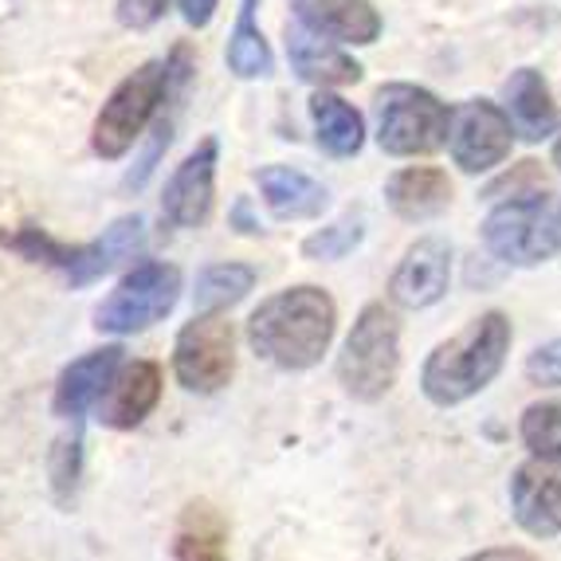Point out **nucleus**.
<instances>
[{
    "label": "nucleus",
    "mask_w": 561,
    "mask_h": 561,
    "mask_svg": "<svg viewBox=\"0 0 561 561\" xmlns=\"http://www.w3.org/2000/svg\"><path fill=\"white\" fill-rule=\"evenodd\" d=\"M511 515L530 538H558L561 534V459L530 456L511 471Z\"/></svg>",
    "instance_id": "11"
},
{
    "label": "nucleus",
    "mask_w": 561,
    "mask_h": 561,
    "mask_svg": "<svg viewBox=\"0 0 561 561\" xmlns=\"http://www.w3.org/2000/svg\"><path fill=\"white\" fill-rule=\"evenodd\" d=\"M337 330V302L314 283L287 287L263 299L248 319V346L275 369L302 374L327 357Z\"/></svg>",
    "instance_id": "1"
},
{
    "label": "nucleus",
    "mask_w": 561,
    "mask_h": 561,
    "mask_svg": "<svg viewBox=\"0 0 561 561\" xmlns=\"http://www.w3.org/2000/svg\"><path fill=\"white\" fill-rule=\"evenodd\" d=\"M385 201L409 225L436 220L451 205V181L444 169H432V165L397 169L393 178H389V185H385Z\"/></svg>",
    "instance_id": "19"
},
{
    "label": "nucleus",
    "mask_w": 561,
    "mask_h": 561,
    "mask_svg": "<svg viewBox=\"0 0 561 561\" xmlns=\"http://www.w3.org/2000/svg\"><path fill=\"white\" fill-rule=\"evenodd\" d=\"M287 59L290 71L310 87H350L362 83L365 76V67L354 56L307 28H287Z\"/></svg>",
    "instance_id": "17"
},
{
    "label": "nucleus",
    "mask_w": 561,
    "mask_h": 561,
    "mask_svg": "<svg viewBox=\"0 0 561 561\" xmlns=\"http://www.w3.org/2000/svg\"><path fill=\"white\" fill-rule=\"evenodd\" d=\"M526 381L538 389H561V337H553L526 357Z\"/></svg>",
    "instance_id": "27"
},
{
    "label": "nucleus",
    "mask_w": 561,
    "mask_h": 561,
    "mask_svg": "<svg viewBox=\"0 0 561 561\" xmlns=\"http://www.w3.org/2000/svg\"><path fill=\"white\" fill-rule=\"evenodd\" d=\"M173 561H228V523L213 503L185 506L173 538Z\"/></svg>",
    "instance_id": "22"
},
{
    "label": "nucleus",
    "mask_w": 561,
    "mask_h": 561,
    "mask_svg": "<svg viewBox=\"0 0 561 561\" xmlns=\"http://www.w3.org/2000/svg\"><path fill=\"white\" fill-rule=\"evenodd\" d=\"M216 4H220V0H181V20H185L188 28L205 32L216 16Z\"/></svg>",
    "instance_id": "30"
},
{
    "label": "nucleus",
    "mask_w": 561,
    "mask_h": 561,
    "mask_svg": "<svg viewBox=\"0 0 561 561\" xmlns=\"http://www.w3.org/2000/svg\"><path fill=\"white\" fill-rule=\"evenodd\" d=\"M463 561H542L538 553L523 550V546H491V550L468 553Z\"/></svg>",
    "instance_id": "31"
},
{
    "label": "nucleus",
    "mask_w": 561,
    "mask_h": 561,
    "mask_svg": "<svg viewBox=\"0 0 561 561\" xmlns=\"http://www.w3.org/2000/svg\"><path fill=\"white\" fill-rule=\"evenodd\" d=\"M232 225H236V232H243V236H255V232H260V220H252V213H248V201H236Z\"/></svg>",
    "instance_id": "32"
},
{
    "label": "nucleus",
    "mask_w": 561,
    "mask_h": 561,
    "mask_svg": "<svg viewBox=\"0 0 561 561\" xmlns=\"http://www.w3.org/2000/svg\"><path fill=\"white\" fill-rule=\"evenodd\" d=\"M506 122L523 141H542L558 130V103L534 67H518L506 79Z\"/></svg>",
    "instance_id": "20"
},
{
    "label": "nucleus",
    "mask_w": 561,
    "mask_h": 561,
    "mask_svg": "<svg viewBox=\"0 0 561 561\" xmlns=\"http://www.w3.org/2000/svg\"><path fill=\"white\" fill-rule=\"evenodd\" d=\"M165 103H169L165 64L161 59H146V64L134 67L130 76L106 94V103L94 114V126H91L94 158L103 161L126 158L141 141V134L153 126V118H158V111Z\"/></svg>",
    "instance_id": "4"
},
{
    "label": "nucleus",
    "mask_w": 561,
    "mask_h": 561,
    "mask_svg": "<svg viewBox=\"0 0 561 561\" xmlns=\"http://www.w3.org/2000/svg\"><path fill=\"white\" fill-rule=\"evenodd\" d=\"M518 436H523L530 456L561 459V397L534 401L518 421Z\"/></svg>",
    "instance_id": "25"
},
{
    "label": "nucleus",
    "mask_w": 561,
    "mask_h": 561,
    "mask_svg": "<svg viewBox=\"0 0 561 561\" xmlns=\"http://www.w3.org/2000/svg\"><path fill=\"white\" fill-rule=\"evenodd\" d=\"M511 342H515V330H511V319L503 310L479 314L476 322H468L459 334H451L428 354L421 369V393L436 409L468 404L503 374Z\"/></svg>",
    "instance_id": "2"
},
{
    "label": "nucleus",
    "mask_w": 561,
    "mask_h": 561,
    "mask_svg": "<svg viewBox=\"0 0 561 561\" xmlns=\"http://www.w3.org/2000/svg\"><path fill=\"white\" fill-rule=\"evenodd\" d=\"M51 476H56L59 491L76 486V476H79V436H76V440H64L56 448V468H51Z\"/></svg>",
    "instance_id": "29"
},
{
    "label": "nucleus",
    "mask_w": 561,
    "mask_h": 561,
    "mask_svg": "<svg viewBox=\"0 0 561 561\" xmlns=\"http://www.w3.org/2000/svg\"><path fill=\"white\" fill-rule=\"evenodd\" d=\"M451 283V243L440 236H424L404 252L389 279V299L401 310H428L448 295Z\"/></svg>",
    "instance_id": "13"
},
{
    "label": "nucleus",
    "mask_w": 561,
    "mask_h": 561,
    "mask_svg": "<svg viewBox=\"0 0 561 561\" xmlns=\"http://www.w3.org/2000/svg\"><path fill=\"white\" fill-rule=\"evenodd\" d=\"M255 287V267L240 260H225V263H208L201 267L197 287H193V307L197 314L208 310H228L236 302L248 299V290Z\"/></svg>",
    "instance_id": "24"
},
{
    "label": "nucleus",
    "mask_w": 561,
    "mask_h": 561,
    "mask_svg": "<svg viewBox=\"0 0 561 561\" xmlns=\"http://www.w3.org/2000/svg\"><path fill=\"white\" fill-rule=\"evenodd\" d=\"M236 374V330L225 310L193 314L173 342V377L188 393H220Z\"/></svg>",
    "instance_id": "8"
},
{
    "label": "nucleus",
    "mask_w": 561,
    "mask_h": 561,
    "mask_svg": "<svg viewBox=\"0 0 561 561\" xmlns=\"http://www.w3.org/2000/svg\"><path fill=\"white\" fill-rule=\"evenodd\" d=\"M377 146L393 158H428L448 141L451 111L416 83H385L377 91Z\"/></svg>",
    "instance_id": "7"
},
{
    "label": "nucleus",
    "mask_w": 561,
    "mask_h": 561,
    "mask_svg": "<svg viewBox=\"0 0 561 561\" xmlns=\"http://www.w3.org/2000/svg\"><path fill=\"white\" fill-rule=\"evenodd\" d=\"M169 4H173V0H118L114 16H118L122 28L146 32V28H153V24H158L161 16H165Z\"/></svg>",
    "instance_id": "28"
},
{
    "label": "nucleus",
    "mask_w": 561,
    "mask_h": 561,
    "mask_svg": "<svg viewBox=\"0 0 561 561\" xmlns=\"http://www.w3.org/2000/svg\"><path fill=\"white\" fill-rule=\"evenodd\" d=\"M216 161H220V141L205 138L169 173L165 188H161V220L169 228H205L213 220Z\"/></svg>",
    "instance_id": "9"
},
{
    "label": "nucleus",
    "mask_w": 561,
    "mask_h": 561,
    "mask_svg": "<svg viewBox=\"0 0 561 561\" xmlns=\"http://www.w3.org/2000/svg\"><path fill=\"white\" fill-rule=\"evenodd\" d=\"M362 236H365L362 216H342L337 225L319 228L314 236H307V240H302V255H307V260H319V263L342 260V255H350L357 243H362Z\"/></svg>",
    "instance_id": "26"
},
{
    "label": "nucleus",
    "mask_w": 561,
    "mask_h": 561,
    "mask_svg": "<svg viewBox=\"0 0 561 561\" xmlns=\"http://www.w3.org/2000/svg\"><path fill=\"white\" fill-rule=\"evenodd\" d=\"M255 185L263 193V205L272 208L275 220H314L327 213L330 193L327 185L290 165H260L255 169Z\"/></svg>",
    "instance_id": "18"
},
{
    "label": "nucleus",
    "mask_w": 561,
    "mask_h": 561,
    "mask_svg": "<svg viewBox=\"0 0 561 561\" xmlns=\"http://www.w3.org/2000/svg\"><path fill=\"white\" fill-rule=\"evenodd\" d=\"M146 243V220L138 213L118 216L111 228H103V236L91 243H76V248H59L56 272H64L71 279V287H87V283L111 275L118 263L134 260Z\"/></svg>",
    "instance_id": "14"
},
{
    "label": "nucleus",
    "mask_w": 561,
    "mask_h": 561,
    "mask_svg": "<svg viewBox=\"0 0 561 561\" xmlns=\"http://www.w3.org/2000/svg\"><path fill=\"white\" fill-rule=\"evenodd\" d=\"M255 9H260V0H240V16H236L232 36H228L225 64L236 79H267L275 71V56L260 32Z\"/></svg>",
    "instance_id": "23"
},
{
    "label": "nucleus",
    "mask_w": 561,
    "mask_h": 561,
    "mask_svg": "<svg viewBox=\"0 0 561 561\" xmlns=\"http://www.w3.org/2000/svg\"><path fill=\"white\" fill-rule=\"evenodd\" d=\"M451 161L463 173H486V169L503 165L511 158V122L491 99H471L451 114Z\"/></svg>",
    "instance_id": "10"
},
{
    "label": "nucleus",
    "mask_w": 561,
    "mask_h": 561,
    "mask_svg": "<svg viewBox=\"0 0 561 561\" xmlns=\"http://www.w3.org/2000/svg\"><path fill=\"white\" fill-rule=\"evenodd\" d=\"M122 354H126V350H122L118 342H111V346H99V350H91V354L76 357V362L67 365L56 381V397H51L56 416H64V421H79V416H87V412L94 409V401L103 397V389L114 377V369L126 362Z\"/></svg>",
    "instance_id": "16"
},
{
    "label": "nucleus",
    "mask_w": 561,
    "mask_h": 561,
    "mask_svg": "<svg viewBox=\"0 0 561 561\" xmlns=\"http://www.w3.org/2000/svg\"><path fill=\"white\" fill-rule=\"evenodd\" d=\"M299 28L334 44L369 47L381 36V12L369 0H287Z\"/></svg>",
    "instance_id": "15"
},
{
    "label": "nucleus",
    "mask_w": 561,
    "mask_h": 561,
    "mask_svg": "<svg viewBox=\"0 0 561 561\" xmlns=\"http://www.w3.org/2000/svg\"><path fill=\"white\" fill-rule=\"evenodd\" d=\"M553 165H558V169H561V138H558V141H553Z\"/></svg>",
    "instance_id": "33"
},
{
    "label": "nucleus",
    "mask_w": 561,
    "mask_h": 561,
    "mask_svg": "<svg viewBox=\"0 0 561 561\" xmlns=\"http://www.w3.org/2000/svg\"><path fill=\"white\" fill-rule=\"evenodd\" d=\"M181 299V267L165 260H141L122 275L118 287L94 310V330L111 337H130L158 327Z\"/></svg>",
    "instance_id": "6"
},
{
    "label": "nucleus",
    "mask_w": 561,
    "mask_h": 561,
    "mask_svg": "<svg viewBox=\"0 0 561 561\" xmlns=\"http://www.w3.org/2000/svg\"><path fill=\"white\" fill-rule=\"evenodd\" d=\"M483 243L511 267H538L561 252V201L553 193H523L503 201L483 220Z\"/></svg>",
    "instance_id": "5"
},
{
    "label": "nucleus",
    "mask_w": 561,
    "mask_h": 561,
    "mask_svg": "<svg viewBox=\"0 0 561 561\" xmlns=\"http://www.w3.org/2000/svg\"><path fill=\"white\" fill-rule=\"evenodd\" d=\"M397 377H401V319L385 302H369L342 342L337 385L354 401L377 404L393 393Z\"/></svg>",
    "instance_id": "3"
},
{
    "label": "nucleus",
    "mask_w": 561,
    "mask_h": 561,
    "mask_svg": "<svg viewBox=\"0 0 561 561\" xmlns=\"http://www.w3.org/2000/svg\"><path fill=\"white\" fill-rule=\"evenodd\" d=\"M310 122H314V138H319L322 153H330V158H357L362 153L365 118L342 94H330L327 87H319L310 94Z\"/></svg>",
    "instance_id": "21"
},
{
    "label": "nucleus",
    "mask_w": 561,
    "mask_h": 561,
    "mask_svg": "<svg viewBox=\"0 0 561 561\" xmlns=\"http://www.w3.org/2000/svg\"><path fill=\"white\" fill-rule=\"evenodd\" d=\"M161 385H165V377H161L158 362H146V357L122 362L111 381H106L103 397L94 401L99 424H106V428H114V432H134L138 424H146V416H150L153 409H158Z\"/></svg>",
    "instance_id": "12"
}]
</instances>
